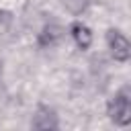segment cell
<instances>
[{"mask_svg": "<svg viewBox=\"0 0 131 131\" xmlns=\"http://www.w3.org/2000/svg\"><path fill=\"white\" fill-rule=\"evenodd\" d=\"M0 74H2V63H0Z\"/></svg>", "mask_w": 131, "mask_h": 131, "instance_id": "cell-6", "label": "cell"}, {"mask_svg": "<svg viewBox=\"0 0 131 131\" xmlns=\"http://www.w3.org/2000/svg\"><path fill=\"white\" fill-rule=\"evenodd\" d=\"M33 129H41V131H49V129H57L59 127V119L55 115L53 108L41 104L37 108V113L33 115V121H31Z\"/></svg>", "mask_w": 131, "mask_h": 131, "instance_id": "cell-3", "label": "cell"}, {"mask_svg": "<svg viewBox=\"0 0 131 131\" xmlns=\"http://www.w3.org/2000/svg\"><path fill=\"white\" fill-rule=\"evenodd\" d=\"M106 45H108V51H111L115 61H121V63L129 61V57H131V43L119 29H108L106 31Z\"/></svg>", "mask_w": 131, "mask_h": 131, "instance_id": "cell-2", "label": "cell"}, {"mask_svg": "<svg viewBox=\"0 0 131 131\" xmlns=\"http://www.w3.org/2000/svg\"><path fill=\"white\" fill-rule=\"evenodd\" d=\"M106 115L117 127H127L131 123V96L129 90L123 88L119 90L113 98L106 102Z\"/></svg>", "mask_w": 131, "mask_h": 131, "instance_id": "cell-1", "label": "cell"}, {"mask_svg": "<svg viewBox=\"0 0 131 131\" xmlns=\"http://www.w3.org/2000/svg\"><path fill=\"white\" fill-rule=\"evenodd\" d=\"M70 37H72V41L76 43V47L82 49V51L88 49V47L92 45V41H94L92 29H90L86 23H82V20L72 23V27H70Z\"/></svg>", "mask_w": 131, "mask_h": 131, "instance_id": "cell-4", "label": "cell"}, {"mask_svg": "<svg viewBox=\"0 0 131 131\" xmlns=\"http://www.w3.org/2000/svg\"><path fill=\"white\" fill-rule=\"evenodd\" d=\"M61 35H63V31H61L57 25H47V27L39 33L37 43H39V47H53V45L59 43Z\"/></svg>", "mask_w": 131, "mask_h": 131, "instance_id": "cell-5", "label": "cell"}]
</instances>
